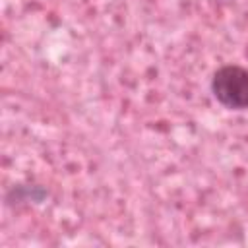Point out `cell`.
<instances>
[{"mask_svg":"<svg viewBox=\"0 0 248 248\" xmlns=\"http://www.w3.org/2000/svg\"><path fill=\"white\" fill-rule=\"evenodd\" d=\"M211 93L225 108H248V70L236 64L217 68L211 78Z\"/></svg>","mask_w":248,"mask_h":248,"instance_id":"1","label":"cell"},{"mask_svg":"<svg viewBox=\"0 0 248 248\" xmlns=\"http://www.w3.org/2000/svg\"><path fill=\"white\" fill-rule=\"evenodd\" d=\"M8 196H14V202H27V200H33V202H43L46 198V190L43 186H37V184H27V186H16L12 188V192Z\"/></svg>","mask_w":248,"mask_h":248,"instance_id":"2","label":"cell"}]
</instances>
